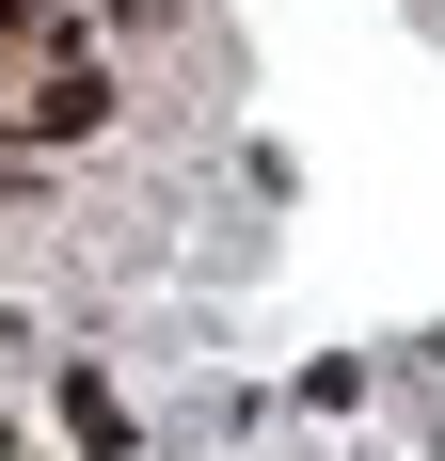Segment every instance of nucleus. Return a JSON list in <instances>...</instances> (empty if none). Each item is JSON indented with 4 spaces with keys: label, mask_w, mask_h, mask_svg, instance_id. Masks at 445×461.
I'll list each match as a JSON object with an SVG mask.
<instances>
[{
    "label": "nucleus",
    "mask_w": 445,
    "mask_h": 461,
    "mask_svg": "<svg viewBox=\"0 0 445 461\" xmlns=\"http://www.w3.org/2000/svg\"><path fill=\"white\" fill-rule=\"evenodd\" d=\"M64 446H80V461H128V446H143V414H128L95 366H64Z\"/></svg>",
    "instance_id": "obj_1"
}]
</instances>
